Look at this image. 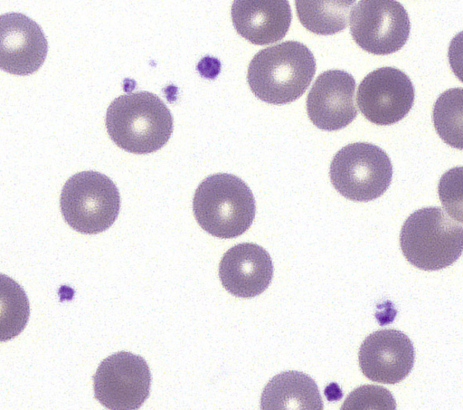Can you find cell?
I'll list each match as a JSON object with an SVG mask.
<instances>
[{
    "mask_svg": "<svg viewBox=\"0 0 463 410\" xmlns=\"http://www.w3.org/2000/svg\"><path fill=\"white\" fill-rule=\"evenodd\" d=\"M341 409H396L392 395L382 386H362L354 390L345 399Z\"/></svg>",
    "mask_w": 463,
    "mask_h": 410,
    "instance_id": "19",
    "label": "cell"
},
{
    "mask_svg": "<svg viewBox=\"0 0 463 410\" xmlns=\"http://www.w3.org/2000/svg\"><path fill=\"white\" fill-rule=\"evenodd\" d=\"M263 410H322L323 400L315 380L299 371H286L273 377L260 397Z\"/></svg>",
    "mask_w": 463,
    "mask_h": 410,
    "instance_id": "15",
    "label": "cell"
},
{
    "mask_svg": "<svg viewBox=\"0 0 463 410\" xmlns=\"http://www.w3.org/2000/svg\"><path fill=\"white\" fill-rule=\"evenodd\" d=\"M48 43L41 26L20 13L0 15V69L25 76L43 63Z\"/></svg>",
    "mask_w": 463,
    "mask_h": 410,
    "instance_id": "10",
    "label": "cell"
},
{
    "mask_svg": "<svg viewBox=\"0 0 463 410\" xmlns=\"http://www.w3.org/2000/svg\"><path fill=\"white\" fill-rule=\"evenodd\" d=\"M193 211L199 225L210 234L231 239L245 233L255 217L256 205L247 184L231 174H214L195 190Z\"/></svg>",
    "mask_w": 463,
    "mask_h": 410,
    "instance_id": "3",
    "label": "cell"
},
{
    "mask_svg": "<svg viewBox=\"0 0 463 410\" xmlns=\"http://www.w3.org/2000/svg\"><path fill=\"white\" fill-rule=\"evenodd\" d=\"M222 286L239 298H253L262 293L271 282L273 263L269 253L252 243L230 248L219 264Z\"/></svg>",
    "mask_w": 463,
    "mask_h": 410,
    "instance_id": "13",
    "label": "cell"
},
{
    "mask_svg": "<svg viewBox=\"0 0 463 410\" xmlns=\"http://www.w3.org/2000/svg\"><path fill=\"white\" fill-rule=\"evenodd\" d=\"M433 123L439 137L448 145L462 148V90L444 91L433 108Z\"/></svg>",
    "mask_w": 463,
    "mask_h": 410,
    "instance_id": "18",
    "label": "cell"
},
{
    "mask_svg": "<svg viewBox=\"0 0 463 410\" xmlns=\"http://www.w3.org/2000/svg\"><path fill=\"white\" fill-rule=\"evenodd\" d=\"M60 206L72 229L86 234H99L116 221L120 209L119 192L109 176L97 171H82L65 182Z\"/></svg>",
    "mask_w": 463,
    "mask_h": 410,
    "instance_id": "5",
    "label": "cell"
},
{
    "mask_svg": "<svg viewBox=\"0 0 463 410\" xmlns=\"http://www.w3.org/2000/svg\"><path fill=\"white\" fill-rule=\"evenodd\" d=\"M151 372L146 360L120 351L106 358L93 377L96 399L111 410L138 409L149 396Z\"/></svg>",
    "mask_w": 463,
    "mask_h": 410,
    "instance_id": "8",
    "label": "cell"
},
{
    "mask_svg": "<svg viewBox=\"0 0 463 410\" xmlns=\"http://www.w3.org/2000/svg\"><path fill=\"white\" fill-rule=\"evenodd\" d=\"M231 14L237 33L257 45L280 41L292 20L288 0H234Z\"/></svg>",
    "mask_w": 463,
    "mask_h": 410,
    "instance_id": "14",
    "label": "cell"
},
{
    "mask_svg": "<svg viewBox=\"0 0 463 410\" xmlns=\"http://www.w3.org/2000/svg\"><path fill=\"white\" fill-rule=\"evenodd\" d=\"M359 366L370 380L383 384H397L411 371L415 350L409 337L398 329L375 331L363 341Z\"/></svg>",
    "mask_w": 463,
    "mask_h": 410,
    "instance_id": "11",
    "label": "cell"
},
{
    "mask_svg": "<svg viewBox=\"0 0 463 410\" xmlns=\"http://www.w3.org/2000/svg\"><path fill=\"white\" fill-rule=\"evenodd\" d=\"M356 0H295L301 24L313 33L332 35L348 24Z\"/></svg>",
    "mask_w": 463,
    "mask_h": 410,
    "instance_id": "16",
    "label": "cell"
},
{
    "mask_svg": "<svg viewBox=\"0 0 463 410\" xmlns=\"http://www.w3.org/2000/svg\"><path fill=\"white\" fill-rule=\"evenodd\" d=\"M316 73V60L302 43L287 41L257 52L248 68V83L260 100L282 105L300 98Z\"/></svg>",
    "mask_w": 463,
    "mask_h": 410,
    "instance_id": "1",
    "label": "cell"
},
{
    "mask_svg": "<svg viewBox=\"0 0 463 410\" xmlns=\"http://www.w3.org/2000/svg\"><path fill=\"white\" fill-rule=\"evenodd\" d=\"M30 316V304L23 287L0 273V342L18 336Z\"/></svg>",
    "mask_w": 463,
    "mask_h": 410,
    "instance_id": "17",
    "label": "cell"
},
{
    "mask_svg": "<svg viewBox=\"0 0 463 410\" xmlns=\"http://www.w3.org/2000/svg\"><path fill=\"white\" fill-rule=\"evenodd\" d=\"M403 255L413 266L438 271L453 264L463 248L461 221L441 207L429 206L412 213L400 235Z\"/></svg>",
    "mask_w": 463,
    "mask_h": 410,
    "instance_id": "4",
    "label": "cell"
},
{
    "mask_svg": "<svg viewBox=\"0 0 463 410\" xmlns=\"http://www.w3.org/2000/svg\"><path fill=\"white\" fill-rule=\"evenodd\" d=\"M410 31L408 13L396 0H360L352 11L351 35L370 53L387 55L399 51Z\"/></svg>",
    "mask_w": 463,
    "mask_h": 410,
    "instance_id": "7",
    "label": "cell"
},
{
    "mask_svg": "<svg viewBox=\"0 0 463 410\" xmlns=\"http://www.w3.org/2000/svg\"><path fill=\"white\" fill-rule=\"evenodd\" d=\"M414 86L403 72L382 67L367 74L357 91L362 114L376 125H392L402 120L411 109Z\"/></svg>",
    "mask_w": 463,
    "mask_h": 410,
    "instance_id": "9",
    "label": "cell"
},
{
    "mask_svg": "<svg viewBox=\"0 0 463 410\" xmlns=\"http://www.w3.org/2000/svg\"><path fill=\"white\" fill-rule=\"evenodd\" d=\"M355 81L342 70H328L315 81L307 99V111L320 129L334 131L345 128L357 116L354 103Z\"/></svg>",
    "mask_w": 463,
    "mask_h": 410,
    "instance_id": "12",
    "label": "cell"
},
{
    "mask_svg": "<svg viewBox=\"0 0 463 410\" xmlns=\"http://www.w3.org/2000/svg\"><path fill=\"white\" fill-rule=\"evenodd\" d=\"M335 189L345 198L368 202L381 196L392 178V165L378 146L356 142L342 148L330 165Z\"/></svg>",
    "mask_w": 463,
    "mask_h": 410,
    "instance_id": "6",
    "label": "cell"
},
{
    "mask_svg": "<svg viewBox=\"0 0 463 410\" xmlns=\"http://www.w3.org/2000/svg\"><path fill=\"white\" fill-rule=\"evenodd\" d=\"M106 128L112 141L134 154L160 149L173 132V117L163 100L148 91L116 98L106 113Z\"/></svg>",
    "mask_w": 463,
    "mask_h": 410,
    "instance_id": "2",
    "label": "cell"
}]
</instances>
